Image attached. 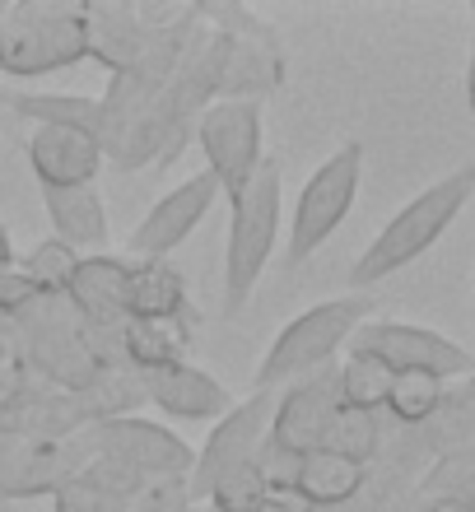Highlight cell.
<instances>
[{
  "instance_id": "6da1fadb",
  "label": "cell",
  "mask_w": 475,
  "mask_h": 512,
  "mask_svg": "<svg viewBox=\"0 0 475 512\" xmlns=\"http://www.w3.org/2000/svg\"><path fill=\"white\" fill-rule=\"evenodd\" d=\"M471 191H475V168L466 163V168L448 173L443 182L424 187L410 205H401V210L382 224L378 238L364 247V256L354 261V270H350L354 289L387 280V275H396V270H406L415 256L429 252V247L448 233L452 219L462 215V205L471 201Z\"/></svg>"
},
{
  "instance_id": "7a4b0ae2",
  "label": "cell",
  "mask_w": 475,
  "mask_h": 512,
  "mask_svg": "<svg viewBox=\"0 0 475 512\" xmlns=\"http://www.w3.org/2000/svg\"><path fill=\"white\" fill-rule=\"evenodd\" d=\"M280 163L266 159L257 177L229 201V247H224V317H238L243 303L257 294V280L271 266L275 238H280Z\"/></svg>"
},
{
  "instance_id": "3957f363",
  "label": "cell",
  "mask_w": 475,
  "mask_h": 512,
  "mask_svg": "<svg viewBox=\"0 0 475 512\" xmlns=\"http://www.w3.org/2000/svg\"><path fill=\"white\" fill-rule=\"evenodd\" d=\"M368 312H373V298H326L317 308L299 312L271 340V350L257 368V391H275L285 382L294 387V382L313 378L340 345H350V336L368 322Z\"/></svg>"
},
{
  "instance_id": "277c9868",
  "label": "cell",
  "mask_w": 475,
  "mask_h": 512,
  "mask_svg": "<svg viewBox=\"0 0 475 512\" xmlns=\"http://www.w3.org/2000/svg\"><path fill=\"white\" fill-rule=\"evenodd\" d=\"M80 61H89L80 5L24 0V5L5 10V24H0V75L33 80V75H52V70L80 66Z\"/></svg>"
},
{
  "instance_id": "5b68a950",
  "label": "cell",
  "mask_w": 475,
  "mask_h": 512,
  "mask_svg": "<svg viewBox=\"0 0 475 512\" xmlns=\"http://www.w3.org/2000/svg\"><path fill=\"white\" fill-rule=\"evenodd\" d=\"M196 145L205 154V173L215 177L219 191L233 201L257 177L261 163H266V117H261V103L215 98L196 117Z\"/></svg>"
},
{
  "instance_id": "8992f818",
  "label": "cell",
  "mask_w": 475,
  "mask_h": 512,
  "mask_svg": "<svg viewBox=\"0 0 475 512\" xmlns=\"http://www.w3.org/2000/svg\"><path fill=\"white\" fill-rule=\"evenodd\" d=\"M359 177H364V145H340L326 163H317V173L303 182L299 205H294V224H289V266H303L331 233L345 224L359 196Z\"/></svg>"
},
{
  "instance_id": "52a82bcc",
  "label": "cell",
  "mask_w": 475,
  "mask_h": 512,
  "mask_svg": "<svg viewBox=\"0 0 475 512\" xmlns=\"http://www.w3.org/2000/svg\"><path fill=\"white\" fill-rule=\"evenodd\" d=\"M84 452L89 457H112L131 466L140 480H187L191 475V447L182 438L163 429V424H150V419H131V415H117V419H103V424H89L84 429Z\"/></svg>"
},
{
  "instance_id": "ba28073f",
  "label": "cell",
  "mask_w": 475,
  "mask_h": 512,
  "mask_svg": "<svg viewBox=\"0 0 475 512\" xmlns=\"http://www.w3.org/2000/svg\"><path fill=\"white\" fill-rule=\"evenodd\" d=\"M350 354H368L387 364L392 373H429V378H462L471 373L475 359L452 345L448 336L438 331H424V326H406V322H364L350 336Z\"/></svg>"
},
{
  "instance_id": "9c48e42d",
  "label": "cell",
  "mask_w": 475,
  "mask_h": 512,
  "mask_svg": "<svg viewBox=\"0 0 475 512\" xmlns=\"http://www.w3.org/2000/svg\"><path fill=\"white\" fill-rule=\"evenodd\" d=\"M271 419H275V391H252L247 401H233V410L224 419H215L205 447L191 461V489L210 494L229 471L257 461V452L271 438Z\"/></svg>"
},
{
  "instance_id": "30bf717a",
  "label": "cell",
  "mask_w": 475,
  "mask_h": 512,
  "mask_svg": "<svg viewBox=\"0 0 475 512\" xmlns=\"http://www.w3.org/2000/svg\"><path fill=\"white\" fill-rule=\"evenodd\" d=\"M215 196H219V182L205 173V168L196 177H187L182 187H173L168 196H159V201L145 210V219H140L136 233H131V252H136L140 261H163L168 252H177V247L196 233V224L210 215Z\"/></svg>"
},
{
  "instance_id": "8fae6325",
  "label": "cell",
  "mask_w": 475,
  "mask_h": 512,
  "mask_svg": "<svg viewBox=\"0 0 475 512\" xmlns=\"http://www.w3.org/2000/svg\"><path fill=\"white\" fill-rule=\"evenodd\" d=\"M340 405L336 391V373H317V378H303L275 401V419H271V438L266 443L289 452V457H308L322 447V433L331 424Z\"/></svg>"
},
{
  "instance_id": "7c38bea8",
  "label": "cell",
  "mask_w": 475,
  "mask_h": 512,
  "mask_svg": "<svg viewBox=\"0 0 475 512\" xmlns=\"http://www.w3.org/2000/svg\"><path fill=\"white\" fill-rule=\"evenodd\" d=\"M28 168L42 182V191H70V187H94L98 168H103V149L94 135H80L70 126H33L24 140Z\"/></svg>"
},
{
  "instance_id": "4fadbf2b",
  "label": "cell",
  "mask_w": 475,
  "mask_h": 512,
  "mask_svg": "<svg viewBox=\"0 0 475 512\" xmlns=\"http://www.w3.org/2000/svg\"><path fill=\"white\" fill-rule=\"evenodd\" d=\"M136 378H140L145 401H154L163 415H173V419H191V424H201V419H224L233 410V391L219 387L210 373H201V368H191L187 359L173 364V368L136 373Z\"/></svg>"
},
{
  "instance_id": "5bb4252c",
  "label": "cell",
  "mask_w": 475,
  "mask_h": 512,
  "mask_svg": "<svg viewBox=\"0 0 475 512\" xmlns=\"http://www.w3.org/2000/svg\"><path fill=\"white\" fill-rule=\"evenodd\" d=\"M66 298L70 308L80 312V322L98 326V331H117L126 322V261L108 252L80 256Z\"/></svg>"
},
{
  "instance_id": "9a60e30c",
  "label": "cell",
  "mask_w": 475,
  "mask_h": 512,
  "mask_svg": "<svg viewBox=\"0 0 475 512\" xmlns=\"http://www.w3.org/2000/svg\"><path fill=\"white\" fill-rule=\"evenodd\" d=\"M84 19V47L98 66H108L112 75H122L140 61L150 28L140 24L136 5H80Z\"/></svg>"
},
{
  "instance_id": "2e32d148",
  "label": "cell",
  "mask_w": 475,
  "mask_h": 512,
  "mask_svg": "<svg viewBox=\"0 0 475 512\" xmlns=\"http://www.w3.org/2000/svg\"><path fill=\"white\" fill-rule=\"evenodd\" d=\"M187 312V280L168 261H126V322L173 326Z\"/></svg>"
},
{
  "instance_id": "e0dca14e",
  "label": "cell",
  "mask_w": 475,
  "mask_h": 512,
  "mask_svg": "<svg viewBox=\"0 0 475 512\" xmlns=\"http://www.w3.org/2000/svg\"><path fill=\"white\" fill-rule=\"evenodd\" d=\"M47 219L56 229V243L70 252H103L108 247V205L94 187H70V191H42Z\"/></svg>"
},
{
  "instance_id": "ac0fdd59",
  "label": "cell",
  "mask_w": 475,
  "mask_h": 512,
  "mask_svg": "<svg viewBox=\"0 0 475 512\" xmlns=\"http://www.w3.org/2000/svg\"><path fill=\"white\" fill-rule=\"evenodd\" d=\"M294 489L313 508H340L364 489V466L350 457H336V452H308V457H299Z\"/></svg>"
},
{
  "instance_id": "d6986e66",
  "label": "cell",
  "mask_w": 475,
  "mask_h": 512,
  "mask_svg": "<svg viewBox=\"0 0 475 512\" xmlns=\"http://www.w3.org/2000/svg\"><path fill=\"white\" fill-rule=\"evenodd\" d=\"M10 108L33 126H70L94 140L103 126V103L89 94H10Z\"/></svg>"
},
{
  "instance_id": "ffe728a7",
  "label": "cell",
  "mask_w": 475,
  "mask_h": 512,
  "mask_svg": "<svg viewBox=\"0 0 475 512\" xmlns=\"http://www.w3.org/2000/svg\"><path fill=\"white\" fill-rule=\"evenodd\" d=\"M182 345L187 336H177L173 326L159 322H122L117 326V350L131 373H154V368L182 364Z\"/></svg>"
},
{
  "instance_id": "44dd1931",
  "label": "cell",
  "mask_w": 475,
  "mask_h": 512,
  "mask_svg": "<svg viewBox=\"0 0 475 512\" xmlns=\"http://www.w3.org/2000/svg\"><path fill=\"white\" fill-rule=\"evenodd\" d=\"M392 368L378 364V359H368V354H350V364L336 368V391H340V405H350V410H382L387 405V391H392Z\"/></svg>"
},
{
  "instance_id": "7402d4cb",
  "label": "cell",
  "mask_w": 475,
  "mask_h": 512,
  "mask_svg": "<svg viewBox=\"0 0 475 512\" xmlns=\"http://www.w3.org/2000/svg\"><path fill=\"white\" fill-rule=\"evenodd\" d=\"M373 447H378V419L364 415V410H350V405H336L317 452H336V457H350L359 466H368Z\"/></svg>"
},
{
  "instance_id": "603a6c76",
  "label": "cell",
  "mask_w": 475,
  "mask_h": 512,
  "mask_svg": "<svg viewBox=\"0 0 475 512\" xmlns=\"http://www.w3.org/2000/svg\"><path fill=\"white\" fill-rule=\"evenodd\" d=\"M75 266H80V252H70L66 243L47 238V243H38L33 252H28V261L19 270H24L28 280L38 284L47 298H66L70 280H75Z\"/></svg>"
},
{
  "instance_id": "cb8c5ba5",
  "label": "cell",
  "mask_w": 475,
  "mask_h": 512,
  "mask_svg": "<svg viewBox=\"0 0 475 512\" xmlns=\"http://www.w3.org/2000/svg\"><path fill=\"white\" fill-rule=\"evenodd\" d=\"M438 401H443V382L429 373H396L392 391H387V410L401 424H424L438 410Z\"/></svg>"
},
{
  "instance_id": "d4e9b609",
  "label": "cell",
  "mask_w": 475,
  "mask_h": 512,
  "mask_svg": "<svg viewBox=\"0 0 475 512\" xmlns=\"http://www.w3.org/2000/svg\"><path fill=\"white\" fill-rule=\"evenodd\" d=\"M266 475H261V466L257 461H247V466H238V471H229L224 480H219L205 499L215 503L219 512H257V503H261V494H266Z\"/></svg>"
},
{
  "instance_id": "484cf974",
  "label": "cell",
  "mask_w": 475,
  "mask_h": 512,
  "mask_svg": "<svg viewBox=\"0 0 475 512\" xmlns=\"http://www.w3.org/2000/svg\"><path fill=\"white\" fill-rule=\"evenodd\" d=\"M52 512H126V503L108 489H98L84 471H75L70 480H61L52 494Z\"/></svg>"
},
{
  "instance_id": "4316f807",
  "label": "cell",
  "mask_w": 475,
  "mask_h": 512,
  "mask_svg": "<svg viewBox=\"0 0 475 512\" xmlns=\"http://www.w3.org/2000/svg\"><path fill=\"white\" fill-rule=\"evenodd\" d=\"M42 289L33 280H28L19 266H10V270H0V317H10V322H19L24 312H33L42 303Z\"/></svg>"
},
{
  "instance_id": "83f0119b",
  "label": "cell",
  "mask_w": 475,
  "mask_h": 512,
  "mask_svg": "<svg viewBox=\"0 0 475 512\" xmlns=\"http://www.w3.org/2000/svg\"><path fill=\"white\" fill-rule=\"evenodd\" d=\"M257 512H317V508L303 499L299 489H266L261 503H257Z\"/></svg>"
},
{
  "instance_id": "f1b7e54d",
  "label": "cell",
  "mask_w": 475,
  "mask_h": 512,
  "mask_svg": "<svg viewBox=\"0 0 475 512\" xmlns=\"http://www.w3.org/2000/svg\"><path fill=\"white\" fill-rule=\"evenodd\" d=\"M14 266V247H10V233L0 229V270H10Z\"/></svg>"
},
{
  "instance_id": "f546056e",
  "label": "cell",
  "mask_w": 475,
  "mask_h": 512,
  "mask_svg": "<svg viewBox=\"0 0 475 512\" xmlns=\"http://www.w3.org/2000/svg\"><path fill=\"white\" fill-rule=\"evenodd\" d=\"M429 512H471V508H466L462 499H443V503H434V508H429Z\"/></svg>"
},
{
  "instance_id": "4dcf8cb0",
  "label": "cell",
  "mask_w": 475,
  "mask_h": 512,
  "mask_svg": "<svg viewBox=\"0 0 475 512\" xmlns=\"http://www.w3.org/2000/svg\"><path fill=\"white\" fill-rule=\"evenodd\" d=\"M466 94H471V112H475V56H471V75H466Z\"/></svg>"
},
{
  "instance_id": "1f68e13d",
  "label": "cell",
  "mask_w": 475,
  "mask_h": 512,
  "mask_svg": "<svg viewBox=\"0 0 475 512\" xmlns=\"http://www.w3.org/2000/svg\"><path fill=\"white\" fill-rule=\"evenodd\" d=\"M5 10H10V5H5V0H0V24H5Z\"/></svg>"
}]
</instances>
